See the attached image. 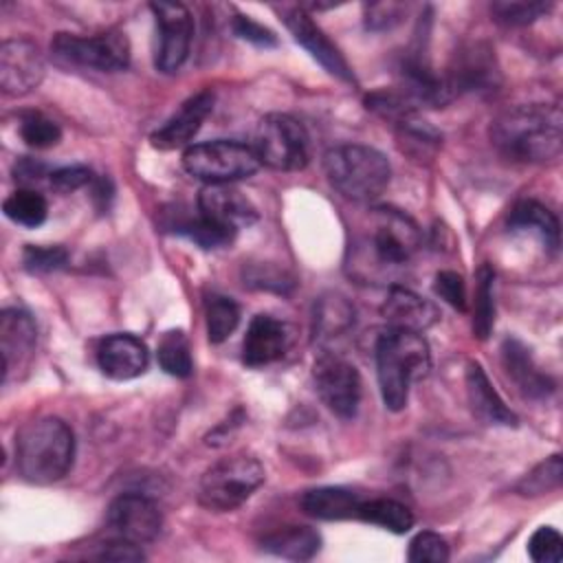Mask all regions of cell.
Wrapping results in <instances>:
<instances>
[{
    "label": "cell",
    "instance_id": "cell-1",
    "mask_svg": "<svg viewBox=\"0 0 563 563\" xmlns=\"http://www.w3.org/2000/svg\"><path fill=\"white\" fill-rule=\"evenodd\" d=\"M493 145L510 161L550 163L561 154L563 114L554 103H523L490 123Z\"/></svg>",
    "mask_w": 563,
    "mask_h": 563
},
{
    "label": "cell",
    "instance_id": "cell-2",
    "mask_svg": "<svg viewBox=\"0 0 563 563\" xmlns=\"http://www.w3.org/2000/svg\"><path fill=\"white\" fill-rule=\"evenodd\" d=\"M378 389L389 411H402L409 389L431 369V350L422 332L387 328L374 347Z\"/></svg>",
    "mask_w": 563,
    "mask_h": 563
},
{
    "label": "cell",
    "instance_id": "cell-3",
    "mask_svg": "<svg viewBox=\"0 0 563 563\" xmlns=\"http://www.w3.org/2000/svg\"><path fill=\"white\" fill-rule=\"evenodd\" d=\"M75 457L73 429L62 418H40L24 424L15 435V466L31 484L62 479Z\"/></svg>",
    "mask_w": 563,
    "mask_h": 563
},
{
    "label": "cell",
    "instance_id": "cell-4",
    "mask_svg": "<svg viewBox=\"0 0 563 563\" xmlns=\"http://www.w3.org/2000/svg\"><path fill=\"white\" fill-rule=\"evenodd\" d=\"M323 169L330 185L352 202H372L391 180V167L385 154L358 143H345L328 150L323 156Z\"/></svg>",
    "mask_w": 563,
    "mask_h": 563
},
{
    "label": "cell",
    "instance_id": "cell-5",
    "mask_svg": "<svg viewBox=\"0 0 563 563\" xmlns=\"http://www.w3.org/2000/svg\"><path fill=\"white\" fill-rule=\"evenodd\" d=\"M266 473L257 457L235 453L209 466L200 479L198 501L207 510L229 512L242 506L264 482Z\"/></svg>",
    "mask_w": 563,
    "mask_h": 563
},
{
    "label": "cell",
    "instance_id": "cell-6",
    "mask_svg": "<svg viewBox=\"0 0 563 563\" xmlns=\"http://www.w3.org/2000/svg\"><path fill=\"white\" fill-rule=\"evenodd\" d=\"M260 165L251 145L229 139L194 143L183 152L185 172L207 185H231L253 176Z\"/></svg>",
    "mask_w": 563,
    "mask_h": 563
},
{
    "label": "cell",
    "instance_id": "cell-7",
    "mask_svg": "<svg viewBox=\"0 0 563 563\" xmlns=\"http://www.w3.org/2000/svg\"><path fill=\"white\" fill-rule=\"evenodd\" d=\"M251 147L262 165L277 172L303 169L310 158V139L303 123L282 112L260 119Z\"/></svg>",
    "mask_w": 563,
    "mask_h": 563
},
{
    "label": "cell",
    "instance_id": "cell-8",
    "mask_svg": "<svg viewBox=\"0 0 563 563\" xmlns=\"http://www.w3.org/2000/svg\"><path fill=\"white\" fill-rule=\"evenodd\" d=\"M361 246L369 249L372 260L383 268L407 264L420 246V231L416 222L396 209H374L369 231L363 235Z\"/></svg>",
    "mask_w": 563,
    "mask_h": 563
},
{
    "label": "cell",
    "instance_id": "cell-9",
    "mask_svg": "<svg viewBox=\"0 0 563 563\" xmlns=\"http://www.w3.org/2000/svg\"><path fill=\"white\" fill-rule=\"evenodd\" d=\"M51 51L64 64L103 73H117L130 64V42L121 31H106L92 37L57 33L51 42Z\"/></svg>",
    "mask_w": 563,
    "mask_h": 563
},
{
    "label": "cell",
    "instance_id": "cell-10",
    "mask_svg": "<svg viewBox=\"0 0 563 563\" xmlns=\"http://www.w3.org/2000/svg\"><path fill=\"white\" fill-rule=\"evenodd\" d=\"M312 378L321 402L339 418L350 420L361 402V376L356 367L336 352L323 350L312 365Z\"/></svg>",
    "mask_w": 563,
    "mask_h": 563
},
{
    "label": "cell",
    "instance_id": "cell-11",
    "mask_svg": "<svg viewBox=\"0 0 563 563\" xmlns=\"http://www.w3.org/2000/svg\"><path fill=\"white\" fill-rule=\"evenodd\" d=\"M150 9L158 26V48L154 64L161 73H176L189 57L194 18L189 9L178 2H152Z\"/></svg>",
    "mask_w": 563,
    "mask_h": 563
},
{
    "label": "cell",
    "instance_id": "cell-12",
    "mask_svg": "<svg viewBox=\"0 0 563 563\" xmlns=\"http://www.w3.org/2000/svg\"><path fill=\"white\" fill-rule=\"evenodd\" d=\"M106 521L117 539L145 545L158 537L163 515L150 497L141 493H123L110 501Z\"/></svg>",
    "mask_w": 563,
    "mask_h": 563
},
{
    "label": "cell",
    "instance_id": "cell-13",
    "mask_svg": "<svg viewBox=\"0 0 563 563\" xmlns=\"http://www.w3.org/2000/svg\"><path fill=\"white\" fill-rule=\"evenodd\" d=\"M44 79V57L26 37L4 40L0 46V88L9 97L35 90Z\"/></svg>",
    "mask_w": 563,
    "mask_h": 563
},
{
    "label": "cell",
    "instance_id": "cell-14",
    "mask_svg": "<svg viewBox=\"0 0 563 563\" xmlns=\"http://www.w3.org/2000/svg\"><path fill=\"white\" fill-rule=\"evenodd\" d=\"M37 330L33 317L22 308H4L0 314V352H2V380L9 383L31 365L35 354Z\"/></svg>",
    "mask_w": 563,
    "mask_h": 563
},
{
    "label": "cell",
    "instance_id": "cell-15",
    "mask_svg": "<svg viewBox=\"0 0 563 563\" xmlns=\"http://www.w3.org/2000/svg\"><path fill=\"white\" fill-rule=\"evenodd\" d=\"M284 24L292 33L295 42L301 44L330 75H334L343 81L354 79L341 51L330 42V37L312 22V18L303 9L284 11Z\"/></svg>",
    "mask_w": 563,
    "mask_h": 563
},
{
    "label": "cell",
    "instance_id": "cell-16",
    "mask_svg": "<svg viewBox=\"0 0 563 563\" xmlns=\"http://www.w3.org/2000/svg\"><path fill=\"white\" fill-rule=\"evenodd\" d=\"M213 110V92L200 90L194 97H189L178 112H174L158 130L152 132L150 141L158 150H176V147H189V141L198 134L205 119Z\"/></svg>",
    "mask_w": 563,
    "mask_h": 563
},
{
    "label": "cell",
    "instance_id": "cell-17",
    "mask_svg": "<svg viewBox=\"0 0 563 563\" xmlns=\"http://www.w3.org/2000/svg\"><path fill=\"white\" fill-rule=\"evenodd\" d=\"M198 211L211 222L238 233L257 220L255 205L233 185H207L198 196Z\"/></svg>",
    "mask_w": 563,
    "mask_h": 563
},
{
    "label": "cell",
    "instance_id": "cell-18",
    "mask_svg": "<svg viewBox=\"0 0 563 563\" xmlns=\"http://www.w3.org/2000/svg\"><path fill=\"white\" fill-rule=\"evenodd\" d=\"M99 369L114 380H130L147 369V345L134 334H110L97 347Z\"/></svg>",
    "mask_w": 563,
    "mask_h": 563
},
{
    "label": "cell",
    "instance_id": "cell-19",
    "mask_svg": "<svg viewBox=\"0 0 563 563\" xmlns=\"http://www.w3.org/2000/svg\"><path fill=\"white\" fill-rule=\"evenodd\" d=\"M290 343L288 325L271 314H255L249 323L244 343H242V361L249 367H262L284 356Z\"/></svg>",
    "mask_w": 563,
    "mask_h": 563
},
{
    "label": "cell",
    "instance_id": "cell-20",
    "mask_svg": "<svg viewBox=\"0 0 563 563\" xmlns=\"http://www.w3.org/2000/svg\"><path fill=\"white\" fill-rule=\"evenodd\" d=\"M380 314L389 328L411 330V332H422L440 319V310L433 301L402 286L389 288L380 306Z\"/></svg>",
    "mask_w": 563,
    "mask_h": 563
},
{
    "label": "cell",
    "instance_id": "cell-21",
    "mask_svg": "<svg viewBox=\"0 0 563 563\" xmlns=\"http://www.w3.org/2000/svg\"><path fill=\"white\" fill-rule=\"evenodd\" d=\"M451 90H488L497 84L495 55L486 44H471L455 55L453 68L444 75Z\"/></svg>",
    "mask_w": 563,
    "mask_h": 563
},
{
    "label": "cell",
    "instance_id": "cell-22",
    "mask_svg": "<svg viewBox=\"0 0 563 563\" xmlns=\"http://www.w3.org/2000/svg\"><path fill=\"white\" fill-rule=\"evenodd\" d=\"M466 396L473 413L479 416L484 422L506 427L517 424V416L506 407L501 396L493 389L486 372L475 361H468L466 365Z\"/></svg>",
    "mask_w": 563,
    "mask_h": 563
},
{
    "label": "cell",
    "instance_id": "cell-23",
    "mask_svg": "<svg viewBox=\"0 0 563 563\" xmlns=\"http://www.w3.org/2000/svg\"><path fill=\"white\" fill-rule=\"evenodd\" d=\"M501 363L517 387L530 398H543L552 391V380L539 372L530 352L517 339H506L501 345Z\"/></svg>",
    "mask_w": 563,
    "mask_h": 563
},
{
    "label": "cell",
    "instance_id": "cell-24",
    "mask_svg": "<svg viewBox=\"0 0 563 563\" xmlns=\"http://www.w3.org/2000/svg\"><path fill=\"white\" fill-rule=\"evenodd\" d=\"M301 510L308 517L323 519V521H339L356 517L361 497L343 486H319L310 488L301 495Z\"/></svg>",
    "mask_w": 563,
    "mask_h": 563
},
{
    "label": "cell",
    "instance_id": "cell-25",
    "mask_svg": "<svg viewBox=\"0 0 563 563\" xmlns=\"http://www.w3.org/2000/svg\"><path fill=\"white\" fill-rule=\"evenodd\" d=\"M508 229L534 233L552 253L559 249V220L548 207L537 200L517 202L508 216Z\"/></svg>",
    "mask_w": 563,
    "mask_h": 563
},
{
    "label": "cell",
    "instance_id": "cell-26",
    "mask_svg": "<svg viewBox=\"0 0 563 563\" xmlns=\"http://www.w3.org/2000/svg\"><path fill=\"white\" fill-rule=\"evenodd\" d=\"M262 548L290 561H308L321 550V537L308 526H286L262 539Z\"/></svg>",
    "mask_w": 563,
    "mask_h": 563
},
{
    "label": "cell",
    "instance_id": "cell-27",
    "mask_svg": "<svg viewBox=\"0 0 563 563\" xmlns=\"http://www.w3.org/2000/svg\"><path fill=\"white\" fill-rule=\"evenodd\" d=\"M356 517L365 523L385 528L394 534H405L413 526L411 510L405 504H400L396 499H385V497L361 501Z\"/></svg>",
    "mask_w": 563,
    "mask_h": 563
},
{
    "label": "cell",
    "instance_id": "cell-28",
    "mask_svg": "<svg viewBox=\"0 0 563 563\" xmlns=\"http://www.w3.org/2000/svg\"><path fill=\"white\" fill-rule=\"evenodd\" d=\"M167 229H172L174 233H180L185 238H189L191 242H196L202 249H220L231 244V240L235 238V231L224 229L216 222H211L209 218H205L200 211L198 216H187V218H178L165 224Z\"/></svg>",
    "mask_w": 563,
    "mask_h": 563
},
{
    "label": "cell",
    "instance_id": "cell-29",
    "mask_svg": "<svg viewBox=\"0 0 563 563\" xmlns=\"http://www.w3.org/2000/svg\"><path fill=\"white\" fill-rule=\"evenodd\" d=\"M354 323V308L339 295L319 299L314 310V336L330 339L350 330Z\"/></svg>",
    "mask_w": 563,
    "mask_h": 563
},
{
    "label": "cell",
    "instance_id": "cell-30",
    "mask_svg": "<svg viewBox=\"0 0 563 563\" xmlns=\"http://www.w3.org/2000/svg\"><path fill=\"white\" fill-rule=\"evenodd\" d=\"M158 365L176 378H187L191 376L194 369V361H191V350H189V341L185 336L183 330H167L161 341H158Z\"/></svg>",
    "mask_w": 563,
    "mask_h": 563
},
{
    "label": "cell",
    "instance_id": "cell-31",
    "mask_svg": "<svg viewBox=\"0 0 563 563\" xmlns=\"http://www.w3.org/2000/svg\"><path fill=\"white\" fill-rule=\"evenodd\" d=\"M4 216L22 227L35 229L40 227L48 216L46 198L33 189H15L2 205Z\"/></svg>",
    "mask_w": 563,
    "mask_h": 563
},
{
    "label": "cell",
    "instance_id": "cell-32",
    "mask_svg": "<svg viewBox=\"0 0 563 563\" xmlns=\"http://www.w3.org/2000/svg\"><path fill=\"white\" fill-rule=\"evenodd\" d=\"M493 282L495 273L488 264H482L477 271L475 284V303H473V334L479 341H486L495 323V301H493Z\"/></svg>",
    "mask_w": 563,
    "mask_h": 563
},
{
    "label": "cell",
    "instance_id": "cell-33",
    "mask_svg": "<svg viewBox=\"0 0 563 563\" xmlns=\"http://www.w3.org/2000/svg\"><path fill=\"white\" fill-rule=\"evenodd\" d=\"M207 336L211 343L227 341L240 323V306L224 295H211L205 303Z\"/></svg>",
    "mask_w": 563,
    "mask_h": 563
},
{
    "label": "cell",
    "instance_id": "cell-34",
    "mask_svg": "<svg viewBox=\"0 0 563 563\" xmlns=\"http://www.w3.org/2000/svg\"><path fill=\"white\" fill-rule=\"evenodd\" d=\"M550 9H552V2H543V0H510V2L501 0L490 4L495 20L506 26L532 24L537 18H541Z\"/></svg>",
    "mask_w": 563,
    "mask_h": 563
},
{
    "label": "cell",
    "instance_id": "cell-35",
    "mask_svg": "<svg viewBox=\"0 0 563 563\" xmlns=\"http://www.w3.org/2000/svg\"><path fill=\"white\" fill-rule=\"evenodd\" d=\"M20 136L29 147L48 150L62 141V130L42 112H29L20 121Z\"/></svg>",
    "mask_w": 563,
    "mask_h": 563
},
{
    "label": "cell",
    "instance_id": "cell-36",
    "mask_svg": "<svg viewBox=\"0 0 563 563\" xmlns=\"http://www.w3.org/2000/svg\"><path fill=\"white\" fill-rule=\"evenodd\" d=\"M561 475H563V462L561 455H552L545 462L537 464L519 484L517 490L521 495H543L548 490L559 488L561 484Z\"/></svg>",
    "mask_w": 563,
    "mask_h": 563
},
{
    "label": "cell",
    "instance_id": "cell-37",
    "mask_svg": "<svg viewBox=\"0 0 563 563\" xmlns=\"http://www.w3.org/2000/svg\"><path fill=\"white\" fill-rule=\"evenodd\" d=\"M407 559L411 563H446L449 545H446L444 537H440L438 532L422 530L411 539Z\"/></svg>",
    "mask_w": 563,
    "mask_h": 563
},
{
    "label": "cell",
    "instance_id": "cell-38",
    "mask_svg": "<svg viewBox=\"0 0 563 563\" xmlns=\"http://www.w3.org/2000/svg\"><path fill=\"white\" fill-rule=\"evenodd\" d=\"M528 554L534 563H559L563 559V539L559 530L541 526L528 541Z\"/></svg>",
    "mask_w": 563,
    "mask_h": 563
},
{
    "label": "cell",
    "instance_id": "cell-39",
    "mask_svg": "<svg viewBox=\"0 0 563 563\" xmlns=\"http://www.w3.org/2000/svg\"><path fill=\"white\" fill-rule=\"evenodd\" d=\"M24 268L31 273H51L59 271L68 262V251L64 246H35L26 244L22 253Z\"/></svg>",
    "mask_w": 563,
    "mask_h": 563
},
{
    "label": "cell",
    "instance_id": "cell-40",
    "mask_svg": "<svg viewBox=\"0 0 563 563\" xmlns=\"http://www.w3.org/2000/svg\"><path fill=\"white\" fill-rule=\"evenodd\" d=\"M244 284L253 288H266V290H277V292H288V288L295 284L290 275L284 271H277L268 264H255L244 268Z\"/></svg>",
    "mask_w": 563,
    "mask_h": 563
},
{
    "label": "cell",
    "instance_id": "cell-41",
    "mask_svg": "<svg viewBox=\"0 0 563 563\" xmlns=\"http://www.w3.org/2000/svg\"><path fill=\"white\" fill-rule=\"evenodd\" d=\"M433 292L455 310H466V288L460 273L440 271L433 279Z\"/></svg>",
    "mask_w": 563,
    "mask_h": 563
},
{
    "label": "cell",
    "instance_id": "cell-42",
    "mask_svg": "<svg viewBox=\"0 0 563 563\" xmlns=\"http://www.w3.org/2000/svg\"><path fill=\"white\" fill-rule=\"evenodd\" d=\"M51 178V187L59 194H68V191H77L86 185H90L95 180L92 172L84 165H70V167H59L55 172L48 174Z\"/></svg>",
    "mask_w": 563,
    "mask_h": 563
},
{
    "label": "cell",
    "instance_id": "cell-43",
    "mask_svg": "<svg viewBox=\"0 0 563 563\" xmlns=\"http://www.w3.org/2000/svg\"><path fill=\"white\" fill-rule=\"evenodd\" d=\"M233 33L255 46H264V48H271L277 44V37L271 29L262 26L260 22H255L253 18L249 15H235L233 18Z\"/></svg>",
    "mask_w": 563,
    "mask_h": 563
},
{
    "label": "cell",
    "instance_id": "cell-44",
    "mask_svg": "<svg viewBox=\"0 0 563 563\" xmlns=\"http://www.w3.org/2000/svg\"><path fill=\"white\" fill-rule=\"evenodd\" d=\"M402 11H405V7L396 4V2L369 4L367 7V26L369 29H389L400 20Z\"/></svg>",
    "mask_w": 563,
    "mask_h": 563
},
{
    "label": "cell",
    "instance_id": "cell-45",
    "mask_svg": "<svg viewBox=\"0 0 563 563\" xmlns=\"http://www.w3.org/2000/svg\"><path fill=\"white\" fill-rule=\"evenodd\" d=\"M97 559H106V561H141L145 559V554L141 552V545H134L130 541L123 539H112L108 543L101 545V552H97Z\"/></svg>",
    "mask_w": 563,
    "mask_h": 563
},
{
    "label": "cell",
    "instance_id": "cell-46",
    "mask_svg": "<svg viewBox=\"0 0 563 563\" xmlns=\"http://www.w3.org/2000/svg\"><path fill=\"white\" fill-rule=\"evenodd\" d=\"M13 174H15V180L20 183H33L46 176V165L35 158H20L13 167Z\"/></svg>",
    "mask_w": 563,
    "mask_h": 563
},
{
    "label": "cell",
    "instance_id": "cell-47",
    "mask_svg": "<svg viewBox=\"0 0 563 563\" xmlns=\"http://www.w3.org/2000/svg\"><path fill=\"white\" fill-rule=\"evenodd\" d=\"M92 200L99 209H108V205L112 200V185L108 178L92 180Z\"/></svg>",
    "mask_w": 563,
    "mask_h": 563
}]
</instances>
